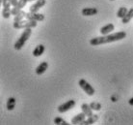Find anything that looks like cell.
<instances>
[{
  "mask_svg": "<svg viewBox=\"0 0 133 125\" xmlns=\"http://www.w3.org/2000/svg\"><path fill=\"white\" fill-rule=\"evenodd\" d=\"M44 51H45V47H44V46L43 45H38L36 47H35V50L33 51V55L35 56V57H40L41 55L44 52Z\"/></svg>",
  "mask_w": 133,
  "mask_h": 125,
  "instance_id": "obj_15",
  "label": "cell"
},
{
  "mask_svg": "<svg viewBox=\"0 0 133 125\" xmlns=\"http://www.w3.org/2000/svg\"><path fill=\"white\" fill-rule=\"evenodd\" d=\"M37 22L36 20H20V21H14L13 26L14 28L16 29H26V28H35L37 27Z\"/></svg>",
  "mask_w": 133,
  "mask_h": 125,
  "instance_id": "obj_3",
  "label": "cell"
},
{
  "mask_svg": "<svg viewBox=\"0 0 133 125\" xmlns=\"http://www.w3.org/2000/svg\"><path fill=\"white\" fill-rule=\"evenodd\" d=\"M90 106L94 111H100L101 110V104L97 103V102H92L90 104Z\"/></svg>",
  "mask_w": 133,
  "mask_h": 125,
  "instance_id": "obj_22",
  "label": "cell"
},
{
  "mask_svg": "<svg viewBox=\"0 0 133 125\" xmlns=\"http://www.w3.org/2000/svg\"><path fill=\"white\" fill-rule=\"evenodd\" d=\"M127 37V33L124 31H119L117 33L108 34V35H102L100 37L92 38L90 40L91 46H99L102 44H108V43H113L117 41H121Z\"/></svg>",
  "mask_w": 133,
  "mask_h": 125,
  "instance_id": "obj_1",
  "label": "cell"
},
{
  "mask_svg": "<svg viewBox=\"0 0 133 125\" xmlns=\"http://www.w3.org/2000/svg\"><path fill=\"white\" fill-rule=\"evenodd\" d=\"M111 1H115V0H111Z\"/></svg>",
  "mask_w": 133,
  "mask_h": 125,
  "instance_id": "obj_26",
  "label": "cell"
},
{
  "mask_svg": "<svg viewBox=\"0 0 133 125\" xmlns=\"http://www.w3.org/2000/svg\"><path fill=\"white\" fill-rule=\"evenodd\" d=\"M76 105V103L74 100H69L68 102L66 103H64V104H61L59 107H58V112H60V114H64V112H68V111H70L71 109H73Z\"/></svg>",
  "mask_w": 133,
  "mask_h": 125,
  "instance_id": "obj_6",
  "label": "cell"
},
{
  "mask_svg": "<svg viewBox=\"0 0 133 125\" xmlns=\"http://www.w3.org/2000/svg\"><path fill=\"white\" fill-rule=\"evenodd\" d=\"M27 2H28V0H18V3H17V6L13 7V9H12V15L13 16H17V14L26 6Z\"/></svg>",
  "mask_w": 133,
  "mask_h": 125,
  "instance_id": "obj_8",
  "label": "cell"
},
{
  "mask_svg": "<svg viewBox=\"0 0 133 125\" xmlns=\"http://www.w3.org/2000/svg\"><path fill=\"white\" fill-rule=\"evenodd\" d=\"M32 35V28H26L25 30L22 32V34L20 35V37L17 39V41L15 43L14 47L16 51H20L23 46L26 44V42L28 41V39L30 38V36Z\"/></svg>",
  "mask_w": 133,
  "mask_h": 125,
  "instance_id": "obj_2",
  "label": "cell"
},
{
  "mask_svg": "<svg viewBox=\"0 0 133 125\" xmlns=\"http://www.w3.org/2000/svg\"><path fill=\"white\" fill-rule=\"evenodd\" d=\"M1 3H2V6H3L2 17L4 19H9L11 17V15H12V9H11L12 3H11V0H1Z\"/></svg>",
  "mask_w": 133,
  "mask_h": 125,
  "instance_id": "obj_5",
  "label": "cell"
},
{
  "mask_svg": "<svg viewBox=\"0 0 133 125\" xmlns=\"http://www.w3.org/2000/svg\"><path fill=\"white\" fill-rule=\"evenodd\" d=\"M16 99L14 98V97H10V98L8 99V101H7V110L8 111H13L15 107H16Z\"/></svg>",
  "mask_w": 133,
  "mask_h": 125,
  "instance_id": "obj_18",
  "label": "cell"
},
{
  "mask_svg": "<svg viewBox=\"0 0 133 125\" xmlns=\"http://www.w3.org/2000/svg\"><path fill=\"white\" fill-rule=\"evenodd\" d=\"M32 1H37V0H28V2H32Z\"/></svg>",
  "mask_w": 133,
  "mask_h": 125,
  "instance_id": "obj_25",
  "label": "cell"
},
{
  "mask_svg": "<svg viewBox=\"0 0 133 125\" xmlns=\"http://www.w3.org/2000/svg\"><path fill=\"white\" fill-rule=\"evenodd\" d=\"M113 30H115V25L113 23H108L101 27L99 32L101 35H108V34H110Z\"/></svg>",
  "mask_w": 133,
  "mask_h": 125,
  "instance_id": "obj_12",
  "label": "cell"
},
{
  "mask_svg": "<svg viewBox=\"0 0 133 125\" xmlns=\"http://www.w3.org/2000/svg\"><path fill=\"white\" fill-rule=\"evenodd\" d=\"M128 103H129V105L133 106V97H131V98L129 99V101H128Z\"/></svg>",
  "mask_w": 133,
  "mask_h": 125,
  "instance_id": "obj_24",
  "label": "cell"
},
{
  "mask_svg": "<svg viewBox=\"0 0 133 125\" xmlns=\"http://www.w3.org/2000/svg\"><path fill=\"white\" fill-rule=\"evenodd\" d=\"M54 123L57 125H69L70 124V123H68L66 120H64L62 117H60V116H57V117L54 118Z\"/></svg>",
  "mask_w": 133,
  "mask_h": 125,
  "instance_id": "obj_21",
  "label": "cell"
},
{
  "mask_svg": "<svg viewBox=\"0 0 133 125\" xmlns=\"http://www.w3.org/2000/svg\"><path fill=\"white\" fill-rule=\"evenodd\" d=\"M26 12H24V11H20L19 13L17 14V16H15L14 17V21H20V20H22L24 17H26Z\"/></svg>",
  "mask_w": 133,
  "mask_h": 125,
  "instance_id": "obj_20",
  "label": "cell"
},
{
  "mask_svg": "<svg viewBox=\"0 0 133 125\" xmlns=\"http://www.w3.org/2000/svg\"><path fill=\"white\" fill-rule=\"evenodd\" d=\"M46 4V0H37L34 4H32L29 8V11L31 13H38V11H40L44 5Z\"/></svg>",
  "mask_w": 133,
  "mask_h": 125,
  "instance_id": "obj_7",
  "label": "cell"
},
{
  "mask_svg": "<svg viewBox=\"0 0 133 125\" xmlns=\"http://www.w3.org/2000/svg\"><path fill=\"white\" fill-rule=\"evenodd\" d=\"M132 17H133V8H130L129 10H128V12L127 13V15L124 16V17L122 19V22L123 23H128L130 20H132Z\"/></svg>",
  "mask_w": 133,
  "mask_h": 125,
  "instance_id": "obj_17",
  "label": "cell"
},
{
  "mask_svg": "<svg viewBox=\"0 0 133 125\" xmlns=\"http://www.w3.org/2000/svg\"><path fill=\"white\" fill-rule=\"evenodd\" d=\"M81 110H82V112L87 115V117H89L91 115H93V109L91 108V106L89 104H86V103H84L81 105Z\"/></svg>",
  "mask_w": 133,
  "mask_h": 125,
  "instance_id": "obj_16",
  "label": "cell"
},
{
  "mask_svg": "<svg viewBox=\"0 0 133 125\" xmlns=\"http://www.w3.org/2000/svg\"><path fill=\"white\" fill-rule=\"evenodd\" d=\"M81 13L84 17H92V16H95V15H97L98 11H97V8H94V7H88V8H84L82 9Z\"/></svg>",
  "mask_w": 133,
  "mask_h": 125,
  "instance_id": "obj_10",
  "label": "cell"
},
{
  "mask_svg": "<svg viewBox=\"0 0 133 125\" xmlns=\"http://www.w3.org/2000/svg\"><path fill=\"white\" fill-rule=\"evenodd\" d=\"M11 3H12V6L16 7L18 3V0H11Z\"/></svg>",
  "mask_w": 133,
  "mask_h": 125,
  "instance_id": "obj_23",
  "label": "cell"
},
{
  "mask_svg": "<svg viewBox=\"0 0 133 125\" xmlns=\"http://www.w3.org/2000/svg\"><path fill=\"white\" fill-rule=\"evenodd\" d=\"M127 12H128V9L127 7H121L120 9L118 10V12H117V17L119 19H123Z\"/></svg>",
  "mask_w": 133,
  "mask_h": 125,
  "instance_id": "obj_19",
  "label": "cell"
},
{
  "mask_svg": "<svg viewBox=\"0 0 133 125\" xmlns=\"http://www.w3.org/2000/svg\"><path fill=\"white\" fill-rule=\"evenodd\" d=\"M86 116L87 115L82 112H80V114H77L74 117H72V119H71L70 122H71V124H80L83 120L86 119Z\"/></svg>",
  "mask_w": 133,
  "mask_h": 125,
  "instance_id": "obj_13",
  "label": "cell"
},
{
  "mask_svg": "<svg viewBox=\"0 0 133 125\" xmlns=\"http://www.w3.org/2000/svg\"><path fill=\"white\" fill-rule=\"evenodd\" d=\"M26 19L31 20H36V21H43V20H44V15L43 14L29 12V13L26 14Z\"/></svg>",
  "mask_w": 133,
  "mask_h": 125,
  "instance_id": "obj_9",
  "label": "cell"
},
{
  "mask_svg": "<svg viewBox=\"0 0 133 125\" xmlns=\"http://www.w3.org/2000/svg\"><path fill=\"white\" fill-rule=\"evenodd\" d=\"M47 68H48V63H47L46 61H43L40 65H38L36 68V74L38 76H41V75H43L45 73V71L47 70Z\"/></svg>",
  "mask_w": 133,
  "mask_h": 125,
  "instance_id": "obj_11",
  "label": "cell"
},
{
  "mask_svg": "<svg viewBox=\"0 0 133 125\" xmlns=\"http://www.w3.org/2000/svg\"><path fill=\"white\" fill-rule=\"evenodd\" d=\"M98 118H99V115H91V116H89L87 119H85V120H83V121L81 122L80 124L81 125H91V124H94V123H96V122L98 120Z\"/></svg>",
  "mask_w": 133,
  "mask_h": 125,
  "instance_id": "obj_14",
  "label": "cell"
},
{
  "mask_svg": "<svg viewBox=\"0 0 133 125\" xmlns=\"http://www.w3.org/2000/svg\"><path fill=\"white\" fill-rule=\"evenodd\" d=\"M78 85H79V86L83 89V91L85 92L88 96H93V95L96 93L95 88H94L85 79H81V80L78 81Z\"/></svg>",
  "mask_w": 133,
  "mask_h": 125,
  "instance_id": "obj_4",
  "label": "cell"
}]
</instances>
